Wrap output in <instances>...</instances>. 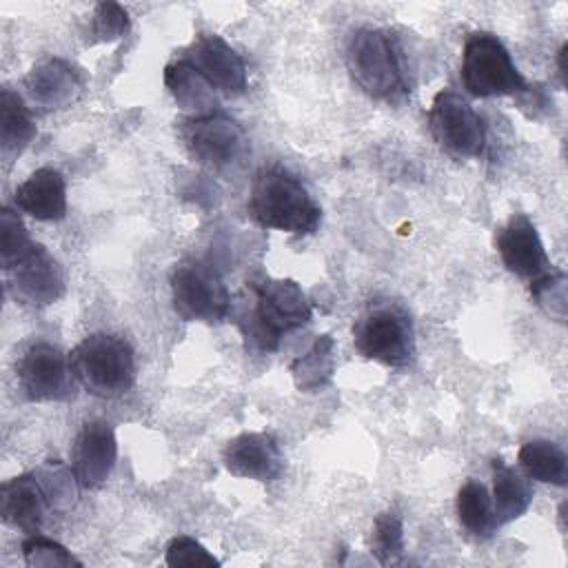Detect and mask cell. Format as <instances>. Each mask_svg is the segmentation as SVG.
Listing matches in <instances>:
<instances>
[{
	"label": "cell",
	"instance_id": "obj_2",
	"mask_svg": "<svg viewBox=\"0 0 568 568\" xmlns=\"http://www.w3.org/2000/svg\"><path fill=\"white\" fill-rule=\"evenodd\" d=\"M255 302L240 317L246 342L264 353H273L280 339L311 322L313 308L295 280H262L253 286Z\"/></svg>",
	"mask_w": 568,
	"mask_h": 568
},
{
	"label": "cell",
	"instance_id": "obj_26",
	"mask_svg": "<svg viewBox=\"0 0 568 568\" xmlns=\"http://www.w3.org/2000/svg\"><path fill=\"white\" fill-rule=\"evenodd\" d=\"M36 242L29 237L27 226L22 224L20 215L11 209L0 211V257H2V271L16 264Z\"/></svg>",
	"mask_w": 568,
	"mask_h": 568
},
{
	"label": "cell",
	"instance_id": "obj_10",
	"mask_svg": "<svg viewBox=\"0 0 568 568\" xmlns=\"http://www.w3.org/2000/svg\"><path fill=\"white\" fill-rule=\"evenodd\" d=\"M180 135L189 155L211 169L240 162L248 149L244 129L233 118L215 111L182 122Z\"/></svg>",
	"mask_w": 568,
	"mask_h": 568
},
{
	"label": "cell",
	"instance_id": "obj_24",
	"mask_svg": "<svg viewBox=\"0 0 568 568\" xmlns=\"http://www.w3.org/2000/svg\"><path fill=\"white\" fill-rule=\"evenodd\" d=\"M457 517L459 524L475 537H490L497 528L493 515V501L486 486L477 479H468L457 493Z\"/></svg>",
	"mask_w": 568,
	"mask_h": 568
},
{
	"label": "cell",
	"instance_id": "obj_29",
	"mask_svg": "<svg viewBox=\"0 0 568 568\" xmlns=\"http://www.w3.org/2000/svg\"><path fill=\"white\" fill-rule=\"evenodd\" d=\"M530 295L537 306L552 320L566 322V275L564 273H544L532 280Z\"/></svg>",
	"mask_w": 568,
	"mask_h": 568
},
{
	"label": "cell",
	"instance_id": "obj_9",
	"mask_svg": "<svg viewBox=\"0 0 568 568\" xmlns=\"http://www.w3.org/2000/svg\"><path fill=\"white\" fill-rule=\"evenodd\" d=\"M16 379L29 402H64L75 393L71 357L51 342H33L16 364Z\"/></svg>",
	"mask_w": 568,
	"mask_h": 568
},
{
	"label": "cell",
	"instance_id": "obj_23",
	"mask_svg": "<svg viewBox=\"0 0 568 568\" xmlns=\"http://www.w3.org/2000/svg\"><path fill=\"white\" fill-rule=\"evenodd\" d=\"M517 459L530 479L552 486H566L568 462L564 450L555 442L530 439L519 448Z\"/></svg>",
	"mask_w": 568,
	"mask_h": 568
},
{
	"label": "cell",
	"instance_id": "obj_13",
	"mask_svg": "<svg viewBox=\"0 0 568 568\" xmlns=\"http://www.w3.org/2000/svg\"><path fill=\"white\" fill-rule=\"evenodd\" d=\"M191 62L202 78L224 95H240L246 89V64L240 53L220 36L204 33L186 49Z\"/></svg>",
	"mask_w": 568,
	"mask_h": 568
},
{
	"label": "cell",
	"instance_id": "obj_15",
	"mask_svg": "<svg viewBox=\"0 0 568 568\" xmlns=\"http://www.w3.org/2000/svg\"><path fill=\"white\" fill-rule=\"evenodd\" d=\"M224 468L244 479L273 481L280 477L284 459L280 444L268 433H242L222 450Z\"/></svg>",
	"mask_w": 568,
	"mask_h": 568
},
{
	"label": "cell",
	"instance_id": "obj_7",
	"mask_svg": "<svg viewBox=\"0 0 568 568\" xmlns=\"http://www.w3.org/2000/svg\"><path fill=\"white\" fill-rule=\"evenodd\" d=\"M173 308L184 322L217 324L229 315L231 295L220 273L200 260L182 262L171 275Z\"/></svg>",
	"mask_w": 568,
	"mask_h": 568
},
{
	"label": "cell",
	"instance_id": "obj_19",
	"mask_svg": "<svg viewBox=\"0 0 568 568\" xmlns=\"http://www.w3.org/2000/svg\"><path fill=\"white\" fill-rule=\"evenodd\" d=\"M164 84H166L169 93L173 95V100L178 102V106L195 113V118L213 113V109L217 104L215 89L184 58L169 62L164 67Z\"/></svg>",
	"mask_w": 568,
	"mask_h": 568
},
{
	"label": "cell",
	"instance_id": "obj_16",
	"mask_svg": "<svg viewBox=\"0 0 568 568\" xmlns=\"http://www.w3.org/2000/svg\"><path fill=\"white\" fill-rule=\"evenodd\" d=\"M51 499L42 488L36 473H24L13 479H7L0 486V515L2 521L27 535H38Z\"/></svg>",
	"mask_w": 568,
	"mask_h": 568
},
{
	"label": "cell",
	"instance_id": "obj_1",
	"mask_svg": "<svg viewBox=\"0 0 568 568\" xmlns=\"http://www.w3.org/2000/svg\"><path fill=\"white\" fill-rule=\"evenodd\" d=\"M248 213L262 229L291 235H311L322 222V209L311 197L308 189L280 164L264 166L255 173Z\"/></svg>",
	"mask_w": 568,
	"mask_h": 568
},
{
	"label": "cell",
	"instance_id": "obj_20",
	"mask_svg": "<svg viewBox=\"0 0 568 568\" xmlns=\"http://www.w3.org/2000/svg\"><path fill=\"white\" fill-rule=\"evenodd\" d=\"M493 515L495 524L504 526L515 519H519L530 501H532V490L528 481L504 459H493Z\"/></svg>",
	"mask_w": 568,
	"mask_h": 568
},
{
	"label": "cell",
	"instance_id": "obj_27",
	"mask_svg": "<svg viewBox=\"0 0 568 568\" xmlns=\"http://www.w3.org/2000/svg\"><path fill=\"white\" fill-rule=\"evenodd\" d=\"M22 555L27 566L33 568H60V566H82V561H78L62 544L40 537V535H31L29 539L22 541Z\"/></svg>",
	"mask_w": 568,
	"mask_h": 568
},
{
	"label": "cell",
	"instance_id": "obj_11",
	"mask_svg": "<svg viewBox=\"0 0 568 568\" xmlns=\"http://www.w3.org/2000/svg\"><path fill=\"white\" fill-rule=\"evenodd\" d=\"M4 275L7 291L29 306H49L64 293V273L58 260L38 242L4 268Z\"/></svg>",
	"mask_w": 568,
	"mask_h": 568
},
{
	"label": "cell",
	"instance_id": "obj_22",
	"mask_svg": "<svg viewBox=\"0 0 568 568\" xmlns=\"http://www.w3.org/2000/svg\"><path fill=\"white\" fill-rule=\"evenodd\" d=\"M38 129L36 122L20 98L13 89H2L0 93V144L4 155L20 153L29 142L36 138Z\"/></svg>",
	"mask_w": 568,
	"mask_h": 568
},
{
	"label": "cell",
	"instance_id": "obj_3",
	"mask_svg": "<svg viewBox=\"0 0 568 568\" xmlns=\"http://www.w3.org/2000/svg\"><path fill=\"white\" fill-rule=\"evenodd\" d=\"M346 67L357 87L371 98L395 102L408 91L397 47L382 29L362 27L351 33Z\"/></svg>",
	"mask_w": 568,
	"mask_h": 568
},
{
	"label": "cell",
	"instance_id": "obj_5",
	"mask_svg": "<svg viewBox=\"0 0 568 568\" xmlns=\"http://www.w3.org/2000/svg\"><path fill=\"white\" fill-rule=\"evenodd\" d=\"M353 344L362 357L402 368L415 359L413 320L395 302H373L353 324Z\"/></svg>",
	"mask_w": 568,
	"mask_h": 568
},
{
	"label": "cell",
	"instance_id": "obj_6",
	"mask_svg": "<svg viewBox=\"0 0 568 568\" xmlns=\"http://www.w3.org/2000/svg\"><path fill=\"white\" fill-rule=\"evenodd\" d=\"M462 82L475 98H501L530 89L504 42L493 33H473L462 53Z\"/></svg>",
	"mask_w": 568,
	"mask_h": 568
},
{
	"label": "cell",
	"instance_id": "obj_28",
	"mask_svg": "<svg viewBox=\"0 0 568 568\" xmlns=\"http://www.w3.org/2000/svg\"><path fill=\"white\" fill-rule=\"evenodd\" d=\"M129 31V13L118 2H100L93 11L89 24V42H113L126 36Z\"/></svg>",
	"mask_w": 568,
	"mask_h": 568
},
{
	"label": "cell",
	"instance_id": "obj_30",
	"mask_svg": "<svg viewBox=\"0 0 568 568\" xmlns=\"http://www.w3.org/2000/svg\"><path fill=\"white\" fill-rule=\"evenodd\" d=\"M164 561L171 568H182V566H220V561L193 537L189 535H178L166 544L164 550Z\"/></svg>",
	"mask_w": 568,
	"mask_h": 568
},
{
	"label": "cell",
	"instance_id": "obj_17",
	"mask_svg": "<svg viewBox=\"0 0 568 568\" xmlns=\"http://www.w3.org/2000/svg\"><path fill=\"white\" fill-rule=\"evenodd\" d=\"M16 206L40 220L55 222L67 213V184L58 169L42 166L36 169L18 189H16Z\"/></svg>",
	"mask_w": 568,
	"mask_h": 568
},
{
	"label": "cell",
	"instance_id": "obj_25",
	"mask_svg": "<svg viewBox=\"0 0 568 568\" xmlns=\"http://www.w3.org/2000/svg\"><path fill=\"white\" fill-rule=\"evenodd\" d=\"M371 552L382 566L395 564L404 552V524L399 513L384 510L375 517L371 530Z\"/></svg>",
	"mask_w": 568,
	"mask_h": 568
},
{
	"label": "cell",
	"instance_id": "obj_4",
	"mask_svg": "<svg viewBox=\"0 0 568 568\" xmlns=\"http://www.w3.org/2000/svg\"><path fill=\"white\" fill-rule=\"evenodd\" d=\"M71 357L75 379L98 397L126 393L135 382V355L131 344L113 333L84 337Z\"/></svg>",
	"mask_w": 568,
	"mask_h": 568
},
{
	"label": "cell",
	"instance_id": "obj_8",
	"mask_svg": "<svg viewBox=\"0 0 568 568\" xmlns=\"http://www.w3.org/2000/svg\"><path fill=\"white\" fill-rule=\"evenodd\" d=\"M428 129L435 142L455 158H479L484 153V120L457 91L442 89L433 98L428 109Z\"/></svg>",
	"mask_w": 568,
	"mask_h": 568
},
{
	"label": "cell",
	"instance_id": "obj_18",
	"mask_svg": "<svg viewBox=\"0 0 568 568\" xmlns=\"http://www.w3.org/2000/svg\"><path fill=\"white\" fill-rule=\"evenodd\" d=\"M24 84L33 102L44 109H60L73 102V98L78 95L80 75L69 62L60 58H49L29 71Z\"/></svg>",
	"mask_w": 568,
	"mask_h": 568
},
{
	"label": "cell",
	"instance_id": "obj_12",
	"mask_svg": "<svg viewBox=\"0 0 568 568\" xmlns=\"http://www.w3.org/2000/svg\"><path fill=\"white\" fill-rule=\"evenodd\" d=\"M118 459V439L113 428L102 419H91L82 424L73 442L71 466L73 477L80 488H100Z\"/></svg>",
	"mask_w": 568,
	"mask_h": 568
},
{
	"label": "cell",
	"instance_id": "obj_21",
	"mask_svg": "<svg viewBox=\"0 0 568 568\" xmlns=\"http://www.w3.org/2000/svg\"><path fill=\"white\" fill-rule=\"evenodd\" d=\"M335 371V339L324 333L317 335L311 348L291 362V377L304 393L324 388Z\"/></svg>",
	"mask_w": 568,
	"mask_h": 568
},
{
	"label": "cell",
	"instance_id": "obj_14",
	"mask_svg": "<svg viewBox=\"0 0 568 568\" xmlns=\"http://www.w3.org/2000/svg\"><path fill=\"white\" fill-rule=\"evenodd\" d=\"M495 246L504 266L517 277L537 280L550 266L544 242L535 224L524 213L508 217L495 237Z\"/></svg>",
	"mask_w": 568,
	"mask_h": 568
}]
</instances>
